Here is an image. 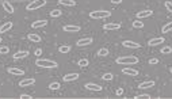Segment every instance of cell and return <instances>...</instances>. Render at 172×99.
<instances>
[{
    "label": "cell",
    "mask_w": 172,
    "mask_h": 99,
    "mask_svg": "<svg viewBox=\"0 0 172 99\" xmlns=\"http://www.w3.org/2000/svg\"><path fill=\"white\" fill-rule=\"evenodd\" d=\"M12 29V22H5L4 25H1L0 26V33L3 34V33H7V31H10Z\"/></svg>",
    "instance_id": "15"
},
{
    "label": "cell",
    "mask_w": 172,
    "mask_h": 99,
    "mask_svg": "<svg viewBox=\"0 0 172 99\" xmlns=\"http://www.w3.org/2000/svg\"><path fill=\"white\" fill-rule=\"evenodd\" d=\"M79 79V73H68V75H65L64 76V81H75Z\"/></svg>",
    "instance_id": "14"
},
{
    "label": "cell",
    "mask_w": 172,
    "mask_h": 99,
    "mask_svg": "<svg viewBox=\"0 0 172 99\" xmlns=\"http://www.w3.org/2000/svg\"><path fill=\"white\" fill-rule=\"evenodd\" d=\"M109 54V49L107 48H102V49L98 50V56H100V57H104Z\"/></svg>",
    "instance_id": "26"
},
{
    "label": "cell",
    "mask_w": 172,
    "mask_h": 99,
    "mask_svg": "<svg viewBox=\"0 0 172 99\" xmlns=\"http://www.w3.org/2000/svg\"><path fill=\"white\" fill-rule=\"evenodd\" d=\"M85 88L91 91H102V87L99 84H95V83H87L85 84Z\"/></svg>",
    "instance_id": "16"
},
{
    "label": "cell",
    "mask_w": 172,
    "mask_h": 99,
    "mask_svg": "<svg viewBox=\"0 0 172 99\" xmlns=\"http://www.w3.org/2000/svg\"><path fill=\"white\" fill-rule=\"evenodd\" d=\"M10 52V49L7 46H3V48H0V54H7Z\"/></svg>",
    "instance_id": "33"
},
{
    "label": "cell",
    "mask_w": 172,
    "mask_h": 99,
    "mask_svg": "<svg viewBox=\"0 0 172 99\" xmlns=\"http://www.w3.org/2000/svg\"><path fill=\"white\" fill-rule=\"evenodd\" d=\"M172 31V22H168L167 25H164L161 29V33H169Z\"/></svg>",
    "instance_id": "24"
},
{
    "label": "cell",
    "mask_w": 172,
    "mask_h": 99,
    "mask_svg": "<svg viewBox=\"0 0 172 99\" xmlns=\"http://www.w3.org/2000/svg\"><path fill=\"white\" fill-rule=\"evenodd\" d=\"M35 65H38V67H41V68H56V67H58V64L56 63V61H53V60H44V59L37 60Z\"/></svg>",
    "instance_id": "2"
},
{
    "label": "cell",
    "mask_w": 172,
    "mask_h": 99,
    "mask_svg": "<svg viewBox=\"0 0 172 99\" xmlns=\"http://www.w3.org/2000/svg\"><path fill=\"white\" fill-rule=\"evenodd\" d=\"M3 8H4V11H7L8 14H12L14 12V7L11 3H8V1H4L3 3Z\"/></svg>",
    "instance_id": "22"
},
{
    "label": "cell",
    "mask_w": 172,
    "mask_h": 99,
    "mask_svg": "<svg viewBox=\"0 0 172 99\" xmlns=\"http://www.w3.org/2000/svg\"><path fill=\"white\" fill-rule=\"evenodd\" d=\"M171 73H172V68H171Z\"/></svg>",
    "instance_id": "40"
},
{
    "label": "cell",
    "mask_w": 172,
    "mask_h": 99,
    "mask_svg": "<svg viewBox=\"0 0 172 99\" xmlns=\"http://www.w3.org/2000/svg\"><path fill=\"white\" fill-rule=\"evenodd\" d=\"M119 29H121L119 23H106L103 26V30H106V31H109V30H119Z\"/></svg>",
    "instance_id": "5"
},
{
    "label": "cell",
    "mask_w": 172,
    "mask_h": 99,
    "mask_svg": "<svg viewBox=\"0 0 172 99\" xmlns=\"http://www.w3.org/2000/svg\"><path fill=\"white\" fill-rule=\"evenodd\" d=\"M113 73H104V75H103V76H102V79H103V80H113Z\"/></svg>",
    "instance_id": "30"
},
{
    "label": "cell",
    "mask_w": 172,
    "mask_h": 99,
    "mask_svg": "<svg viewBox=\"0 0 172 99\" xmlns=\"http://www.w3.org/2000/svg\"><path fill=\"white\" fill-rule=\"evenodd\" d=\"M163 42H164V38H163V37H156V38H152V40H149L148 45H149V46H156V45H160V44H163Z\"/></svg>",
    "instance_id": "7"
},
{
    "label": "cell",
    "mask_w": 172,
    "mask_h": 99,
    "mask_svg": "<svg viewBox=\"0 0 172 99\" xmlns=\"http://www.w3.org/2000/svg\"><path fill=\"white\" fill-rule=\"evenodd\" d=\"M133 27H134V29H142V27H144V22H141L140 19H137V20L133 22Z\"/></svg>",
    "instance_id": "25"
},
{
    "label": "cell",
    "mask_w": 172,
    "mask_h": 99,
    "mask_svg": "<svg viewBox=\"0 0 172 99\" xmlns=\"http://www.w3.org/2000/svg\"><path fill=\"white\" fill-rule=\"evenodd\" d=\"M27 38H29V41H31V42H41V37L38 36V34H33V33H30V34L27 36Z\"/></svg>",
    "instance_id": "21"
},
{
    "label": "cell",
    "mask_w": 172,
    "mask_h": 99,
    "mask_svg": "<svg viewBox=\"0 0 172 99\" xmlns=\"http://www.w3.org/2000/svg\"><path fill=\"white\" fill-rule=\"evenodd\" d=\"M138 63V59L134 56H128V57H118L117 59V64L121 65H133V64Z\"/></svg>",
    "instance_id": "1"
},
{
    "label": "cell",
    "mask_w": 172,
    "mask_h": 99,
    "mask_svg": "<svg viewBox=\"0 0 172 99\" xmlns=\"http://www.w3.org/2000/svg\"><path fill=\"white\" fill-rule=\"evenodd\" d=\"M115 94H117V95H122V94H124V90H122V88H118Z\"/></svg>",
    "instance_id": "38"
},
{
    "label": "cell",
    "mask_w": 172,
    "mask_h": 99,
    "mask_svg": "<svg viewBox=\"0 0 172 99\" xmlns=\"http://www.w3.org/2000/svg\"><path fill=\"white\" fill-rule=\"evenodd\" d=\"M149 64H150V65H154V64H159V60H157V59H150V60H149Z\"/></svg>",
    "instance_id": "35"
},
{
    "label": "cell",
    "mask_w": 172,
    "mask_h": 99,
    "mask_svg": "<svg viewBox=\"0 0 172 99\" xmlns=\"http://www.w3.org/2000/svg\"><path fill=\"white\" fill-rule=\"evenodd\" d=\"M60 83H50V84H49V88H50V90H60Z\"/></svg>",
    "instance_id": "28"
},
{
    "label": "cell",
    "mask_w": 172,
    "mask_h": 99,
    "mask_svg": "<svg viewBox=\"0 0 172 99\" xmlns=\"http://www.w3.org/2000/svg\"><path fill=\"white\" fill-rule=\"evenodd\" d=\"M165 8H167V11H169V12H172V3L171 1H165Z\"/></svg>",
    "instance_id": "32"
},
{
    "label": "cell",
    "mask_w": 172,
    "mask_h": 99,
    "mask_svg": "<svg viewBox=\"0 0 172 99\" xmlns=\"http://www.w3.org/2000/svg\"><path fill=\"white\" fill-rule=\"evenodd\" d=\"M122 73H124V75H129V76H137V75H138V71H137V69H133V68H124V69H122Z\"/></svg>",
    "instance_id": "13"
},
{
    "label": "cell",
    "mask_w": 172,
    "mask_h": 99,
    "mask_svg": "<svg viewBox=\"0 0 172 99\" xmlns=\"http://www.w3.org/2000/svg\"><path fill=\"white\" fill-rule=\"evenodd\" d=\"M50 15L53 16V18H57L61 15V10H53V11H50Z\"/></svg>",
    "instance_id": "27"
},
{
    "label": "cell",
    "mask_w": 172,
    "mask_h": 99,
    "mask_svg": "<svg viewBox=\"0 0 172 99\" xmlns=\"http://www.w3.org/2000/svg\"><path fill=\"white\" fill-rule=\"evenodd\" d=\"M111 15L110 11H92L89 14V16L92 19H106Z\"/></svg>",
    "instance_id": "4"
},
{
    "label": "cell",
    "mask_w": 172,
    "mask_h": 99,
    "mask_svg": "<svg viewBox=\"0 0 172 99\" xmlns=\"http://www.w3.org/2000/svg\"><path fill=\"white\" fill-rule=\"evenodd\" d=\"M46 4V0H33L30 4L26 5V11H35Z\"/></svg>",
    "instance_id": "3"
},
{
    "label": "cell",
    "mask_w": 172,
    "mask_h": 99,
    "mask_svg": "<svg viewBox=\"0 0 172 99\" xmlns=\"http://www.w3.org/2000/svg\"><path fill=\"white\" fill-rule=\"evenodd\" d=\"M0 42H1V38H0Z\"/></svg>",
    "instance_id": "41"
},
{
    "label": "cell",
    "mask_w": 172,
    "mask_h": 99,
    "mask_svg": "<svg viewBox=\"0 0 172 99\" xmlns=\"http://www.w3.org/2000/svg\"><path fill=\"white\" fill-rule=\"evenodd\" d=\"M121 1H122V0H111V3H113V4H119Z\"/></svg>",
    "instance_id": "39"
},
{
    "label": "cell",
    "mask_w": 172,
    "mask_h": 99,
    "mask_svg": "<svg viewBox=\"0 0 172 99\" xmlns=\"http://www.w3.org/2000/svg\"><path fill=\"white\" fill-rule=\"evenodd\" d=\"M169 53H172V48H169V46H165V48L161 49V54H169Z\"/></svg>",
    "instance_id": "29"
},
{
    "label": "cell",
    "mask_w": 172,
    "mask_h": 99,
    "mask_svg": "<svg viewBox=\"0 0 172 99\" xmlns=\"http://www.w3.org/2000/svg\"><path fill=\"white\" fill-rule=\"evenodd\" d=\"M20 98H22V99H33L30 95H26V94H22V95H20Z\"/></svg>",
    "instance_id": "36"
},
{
    "label": "cell",
    "mask_w": 172,
    "mask_h": 99,
    "mask_svg": "<svg viewBox=\"0 0 172 99\" xmlns=\"http://www.w3.org/2000/svg\"><path fill=\"white\" fill-rule=\"evenodd\" d=\"M89 44H92V38L91 37H85V38H81V40L77 41V46H87Z\"/></svg>",
    "instance_id": "11"
},
{
    "label": "cell",
    "mask_w": 172,
    "mask_h": 99,
    "mask_svg": "<svg viewBox=\"0 0 172 99\" xmlns=\"http://www.w3.org/2000/svg\"><path fill=\"white\" fill-rule=\"evenodd\" d=\"M58 3L62 5H66V7H73V5H76L75 0H58Z\"/></svg>",
    "instance_id": "20"
},
{
    "label": "cell",
    "mask_w": 172,
    "mask_h": 99,
    "mask_svg": "<svg viewBox=\"0 0 172 99\" xmlns=\"http://www.w3.org/2000/svg\"><path fill=\"white\" fill-rule=\"evenodd\" d=\"M48 25V20H45V19H41V20H37V22H33L31 23V27L33 29H40V27H45Z\"/></svg>",
    "instance_id": "12"
},
{
    "label": "cell",
    "mask_w": 172,
    "mask_h": 99,
    "mask_svg": "<svg viewBox=\"0 0 172 99\" xmlns=\"http://www.w3.org/2000/svg\"><path fill=\"white\" fill-rule=\"evenodd\" d=\"M41 53H42V49H35V52H34L35 56H41Z\"/></svg>",
    "instance_id": "37"
},
{
    "label": "cell",
    "mask_w": 172,
    "mask_h": 99,
    "mask_svg": "<svg viewBox=\"0 0 172 99\" xmlns=\"http://www.w3.org/2000/svg\"><path fill=\"white\" fill-rule=\"evenodd\" d=\"M64 31H66V33H79L80 31V26H76V25H68V26H64Z\"/></svg>",
    "instance_id": "6"
},
{
    "label": "cell",
    "mask_w": 172,
    "mask_h": 99,
    "mask_svg": "<svg viewBox=\"0 0 172 99\" xmlns=\"http://www.w3.org/2000/svg\"><path fill=\"white\" fill-rule=\"evenodd\" d=\"M8 73L11 75H16V76H23V69H19V68H8Z\"/></svg>",
    "instance_id": "17"
},
{
    "label": "cell",
    "mask_w": 172,
    "mask_h": 99,
    "mask_svg": "<svg viewBox=\"0 0 172 99\" xmlns=\"http://www.w3.org/2000/svg\"><path fill=\"white\" fill-rule=\"evenodd\" d=\"M122 45H124L125 48H130V49H138V48H140V44L133 42V41H124Z\"/></svg>",
    "instance_id": "9"
},
{
    "label": "cell",
    "mask_w": 172,
    "mask_h": 99,
    "mask_svg": "<svg viewBox=\"0 0 172 99\" xmlns=\"http://www.w3.org/2000/svg\"><path fill=\"white\" fill-rule=\"evenodd\" d=\"M152 14H153V11H150V10H145V11H140V12H137V18H138V19H142V18H149V16H152Z\"/></svg>",
    "instance_id": "8"
},
{
    "label": "cell",
    "mask_w": 172,
    "mask_h": 99,
    "mask_svg": "<svg viewBox=\"0 0 172 99\" xmlns=\"http://www.w3.org/2000/svg\"><path fill=\"white\" fill-rule=\"evenodd\" d=\"M150 98V95L148 94H144V95H137L136 99H149Z\"/></svg>",
    "instance_id": "34"
},
{
    "label": "cell",
    "mask_w": 172,
    "mask_h": 99,
    "mask_svg": "<svg viewBox=\"0 0 172 99\" xmlns=\"http://www.w3.org/2000/svg\"><path fill=\"white\" fill-rule=\"evenodd\" d=\"M150 87H154V81L153 80L142 81V83H140L138 88H141V90H146V88H150Z\"/></svg>",
    "instance_id": "10"
},
{
    "label": "cell",
    "mask_w": 172,
    "mask_h": 99,
    "mask_svg": "<svg viewBox=\"0 0 172 99\" xmlns=\"http://www.w3.org/2000/svg\"><path fill=\"white\" fill-rule=\"evenodd\" d=\"M58 52H60V53H62V54L69 53V52H71V46H69V45H62V46H60V48H58Z\"/></svg>",
    "instance_id": "23"
},
{
    "label": "cell",
    "mask_w": 172,
    "mask_h": 99,
    "mask_svg": "<svg viewBox=\"0 0 172 99\" xmlns=\"http://www.w3.org/2000/svg\"><path fill=\"white\" fill-rule=\"evenodd\" d=\"M35 83V79H25L19 83V86L20 87H27V86H33Z\"/></svg>",
    "instance_id": "19"
},
{
    "label": "cell",
    "mask_w": 172,
    "mask_h": 99,
    "mask_svg": "<svg viewBox=\"0 0 172 99\" xmlns=\"http://www.w3.org/2000/svg\"><path fill=\"white\" fill-rule=\"evenodd\" d=\"M27 56H29V52H27V50H20V52H18L16 54H14V59H15V60H20V59L27 57Z\"/></svg>",
    "instance_id": "18"
},
{
    "label": "cell",
    "mask_w": 172,
    "mask_h": 99,
    "mask_svg": "<svg viewBox=\"0 0 172 99\" xmlns=\"http://www.w3.org/2000/svg\"><path fill=\"white\" fill-rule=\"evenodd\" d=\"M79 65H80V67H87V65H88V60H87V59L79 60Z\"/></svg>",
    "instance_id": "31"
}]
</instances>
